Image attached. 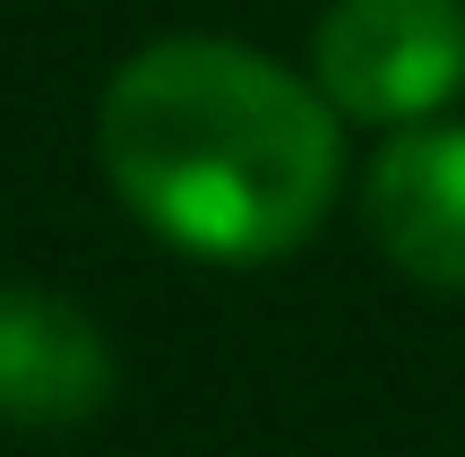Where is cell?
Returning a JSON list of instances; mask_svg holds the SVG:
<instances>
[{
    "instance_id": "cell-4",
    "label": "cell",
    "mask_w": 465,
    "mask_h": 457,
    "mask_svg": "<svg viewBox=\"0 0 465 457\" xmlns=\"http://www.w3.org/2000/svg\"><path fill=\"white\" fill-rule=\"evenodd\" d=\"M113 397V345L78 303L44 285H0V423L69 432Z\"/></svg>"
},
{
    "instance_id": "cell-2",
    "label": "cell",
    "mask_w": 465,
    "mask_h": 457,
    "mask_svg": "<svg viewBox=\"0 0 465 457\" xmlns=\"http://www.w3.org/2000/svg\"><path fill=\"white\" fill-rule=\"evenodd\" d=\"M311 86L336 121H440L465 95V0H328L311 26Z\"/></svg>"
},
{
    "instance_id": "cell-1",
    "label": "cell",
    "mask_w": 465,
    "mask_h": 457,
    "mask_svg": "<svg viewBox=\"0 0 465 457\" xmlns=\"http://www.w3.org/2000/svg\"><path fill=\"white\" fill-rule=\"evenodd\" d=\"M95 155L155 242L216 268L302 251L345 182L328 95L224 35H164L130 52L104 78Z\"/></svg>"
},
{
    "instance_id": "cell-3",
    "label": "cell",
    "mask_w": 465,
    "mask_h": 457,
    "mask_svg": "<svg viewBox=\"0 0 465 457\" xmlns=\"http://www.w3.org/2000/svg\"><path fill=\"white\" fill-rule=\"evenodd\" d=\"M362 224L397 276L465 293V121L388 130L362 173Z\"/></svg>"
}]
</instances>
